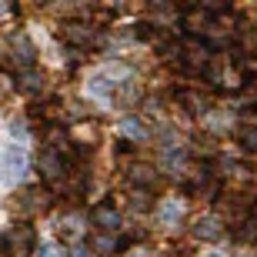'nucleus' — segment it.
I'll use <instances>...</instances> for the list:
<instances>
[{"mask_svg":"<svg viewBox=\"0 0 257 257\" xmlns=\"http://www.w3.org/2000/svg\"><path fill=\"white\" fill-rule=\"evenodd\" d=\"M7 257H27L30 250H34V230L27 227V224H20V227H14L7 234Z\"/></svg>","mask_w":257,"mask_h":257,"instance_id":"f257e3e1","label":"nucleus"},{"mask_svg":"<svg viewBox=\"0 0 257 257\" xmlns=\"http://www.w3.org/2000/svg\"><path fill=\"white\" fill-rule=\"evenodd\" d=\"M40 174H44L47 181H60V177H64V157H60L54 147H47V151L40 154Z\"/></svg>","mask_w":257,"mask_h":257,"instance_id":"f03ea898","label":"nucleus"},{"mask_svg":"<svg viewBox=\"0 0 257 257\" xmlns=\"http://www.w3.org/2000/svg\"><path fill=\"white\" fill-rule=\"evenodd\" d=\"M184 60H191V67L194 70H200V67H207V60H210V47L204 44V40H197V37H187V44H184Z\"/></svg>","mask_w":257,"mask_h":257,"instance_id":"7ed1b4c3","label":"nucleus"},{"mask_svg":"<svg viewBox=\"0 0 257 257\" xmlns=\"http://www.w3.org/2000/svg\"><path fill=\"white\" fill-rule=\"evenodd\" d=\"M10 47H14V60H17L20 67H30L34 60H37V54H34V44H30V40L24 37V34H14Z\"/></svg>","mask_w":257,"mask_h":257,"instance_id":"20e7f679","label":"nucleus"},{"mask_svg":"<svg viewBox=\"0 0 257 257\" xmlns=\"http://www.w3.org/2000/svg\"><path fill=\"white\" fill-rule=\"evenodd\" d=\"M4 157H7V177H10V181H20V177L27 174V157H24L17 147H7Z\"/></svg>","mask_w":257,"mask_h":257,"instance_id":"39448f33","label":"nucleus"},{"mask_svg":"<svg viewBox=\"0 0 257 257\" xmlns=\"http://www.w3.org/2000/svg\"><path fill=\"white\" fill-rule=\"evenodd\" d=\"M154 181H157V171H154V167H147V164H134L131 167V184L134 187H151Z\"/></svg>","mask_w":257,"mask_h":257,"instance_id":"423d86ee","label":"nucleus"},{"mask_svg":"<svg viewBox=\"0 0 257 257\" xmlns=\"http://www.w3.org/2000/svg\"><path fill=\"white\" fill-rule=\"evenodd\" d=\"M94 224H97V227H104V230H117V227H120V214L110 210V207H97L94 210Z\"/></svg>","mask_w":257,"mask_h":257,"instance_id":"0eeeda50","label":"nucleus"},{"mask_svg":"<svg viewBox=\"0 0 257 257\" xmlns=\"http://www.w3.org/2000/svg\"><path fill=\"white\" fill-rule=\"evenodd\" d=\"M64 34L70 44H90L94 40V27H87V24H67Z\"/></svg>","mask_w":257,"mask_h":257,"instance_id":"6e6552de","label":"nucleus"},{"mask_svg":"<svg viewBox=\"0 0 257 257\" xmlns=\"http://www.w3.org/2000/svg\"><path fill=\"white\" fill-rule=\"evenodd\" d=\"M194 234H197L200 240L217 237V234H220V220H217V217H204V220L197 224V227H194Z\"/></svg>","mask_w":257,"mask_h":257,"instance_id":"1a4fd4ad","label":"nucleus"},{"mask_svg":"<svg viewBox=\"0 0 257 257\" xmlns=\"http://www.w3.org/2000/svg\"><path fill=\"white\" fill-rule=\"evenodd\" d=\"M120 131H124L127 141H144V137H147L144 124H141V120H134V117H124V120H120Z\"/></svg>","mask_w":257,"mask_h":257,"instance_id":"9d476101","label":"nucleus"},{"mask_svg":"<svg viewBox=\"0 0 257 257\" xmlns=\"http://www.w3.org/2000/svg\"><path fill=\"white\" fill-rule=\"evenodd\" d=\"M94 250L100 257H110V254H117V250H120V240H117V237H107V234H104V237L94 240Z\"/></svg>","mask_w":257,"mask_h":257,"instance_id":"9b49d317","label":"nucleus"},{"mask_svg":"<svg viewBox=\"0 0 257 257\" xmlns=\"http://www.w3.org/2000/svg\"><path fill=\"white\" fill-rule=\"evenodd\" d=\"M237 144L244 147V151L257 154V127H240V131H237Z\"/></svg>","mask_w":257,"mask_h":257,"instance_id":"f8f14e48","label":"nucleus"},{"mask_svg":"<svg viewBox=\"0 0 257 257\" xmlns=\"http://www.w3.org/2000/svg\"><path fill=\"white\" fill-rule=\"evenodd\" d=\"M181 200H164L161 204V217L167 220V224H177V217H181Z\"/></svg>","mask_w":257,"mask_h":257,"instance_id":"ddd939ff","label":"nucleus"},{"mask_svg":"<svg viewBox=\"0 0 257 257\" xmlns=\"http://www.w3.org/2000/svg\"><path fill=\"white\" fill-rule=\"evenodd\" d=\"M20 90H30V94H34V90H40V77L37 74H27V70H24V74H20Z\"/></svg>","mask_w":257,"mask_h":257,"instance_id":"4468645a","label":"nucleus"},{"mask_svg":"<svg viewBox=\"0 0 257 257\" xmlns=\"http://www.w3.org/2000/svg\"><path fill=\"white\" fill-rule=\"evenodd\" d=\"M40 257H64V250L50 244V247H44V250H40Z\"/></svg>","mask_w":257,"mask_h":257,"instance_id":"2eb2a0df","label":"nucleus"},{"mask_svg":"<svg viewBox=\"0 0 257 257\" xmlns=\"http://www.w3.org/2000/svg\"><path fill=\"white\" fill-rule=\"evenodd\" d=\"M77 257H84V254H80V250H77Z\"/></svg>","mask_w":257,"mask_h":257,"instance_id":"dca6fc26","label":"nucleus"},{"mask_svg":"<svg viewBox=\"0 0 257 257\" xmlns=\"http://www.w3.org/2000/svg\"><path fill=\"white\" fill-rule=\"evenodd\" d=\"M207 257H217V254H207Z\"/></svg>","mask_w":257,"mask_h":257,"instance_id":"f3484780","label":"nucleus"}]
</instances>
